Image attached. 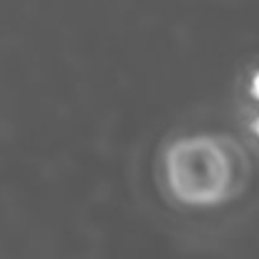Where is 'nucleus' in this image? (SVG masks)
I'll use <instances>...</instances> for the list:
<instances>
[{
    "instance_id": "f257e3e1",
    "label": "nucleus",
    "mask_w": 259,
    "mask_h": 259,
    "mask_svg": "<svg viewBox=\"0 0 259 259\" xmlns=\"http://www.w3.org/2000/svg\"><path fill=\"white\" fill-rule=\"evenodd\" d=\"M253 93L259 97V73L255 75V79H253Z\"/></svg>"
},
{
    "instance_id": "f03ea898",
    "label": "nucleus",
    "mask_w": 259,
    "mask_h": 259,
    "mask_svg": "<svg viewBox=\"0 0 259 259\" xmlns=\"http://www.w3.org/2000/svg\"><path fill=\"white\" fill-rule=\"evenodd\" d=\"M255 127H257V134H259V119H257V123H255Z\"/></svg>"
}]
</instances>
